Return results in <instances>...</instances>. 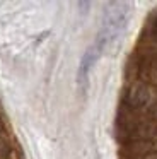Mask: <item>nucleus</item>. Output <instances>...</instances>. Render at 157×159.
Segmentation results:
<instances>
[{
    "label": "nucleus",
    "instance_id": "6",
    "mask_svg": "<svg viewBox=\"0 0 157 159\" xmlns=\"http://www.w3.org/2000/svg\"><path fill=\"white\" fill-rule=\"evenodd\" d=\"M3 128V123H2V118H0V130Z\"/></svg>",
    "mask_w": 157,
    "mask_h": 159
},
{
    "label": "nucleus",
    "instance_id": "1",
    "mask_svg": "<svg viewBox=\"0 0 157 159\" xmlns=\"http://www.w3.org/2000/svg\"><path fill=\"white\" fill-rule=\"evenodd\" d=\"M128 14H130V5L126 2H111V4H108L104 17H102V28L94 43L101 52H104L116 38H119L123 29L126 28Z\"/></svg>",
    "mask_w": 157,
    "mask_h": 159
},
{
    "label": "nucleus",
    "instance_id": "3",
    "mask_svg": "<svg viewBox=\"0 0 157 159\" xmlns=\"http://www.w3.org/2000/svg\"><path fill=\"white\" fill-rule=\"evenodd\" d=\"M126 101L132 108H142L145 104H149L150 101V91L145 84L138 82V84H133L130 87L128 94H126Z\"/></svg>",
    "mask_w": 157,
    "mask_h": 159
},
{
    "label": "nucleus",
    "instance_id": "5",
    "mask_svg": "<svg viewBox=\"0 0 157 159\" xmlns=\"http://www.w3.org/2000/svg\"><path fill=\"white\" fill-rule=\"evenodd\" d=\"M152 33H154V38L157 39V19H155V22H154V31Z\"/></svg>",
    "mask_w": 157,
    "mask_h": 159
},
{
    "label": "nucleus",
    "instance_id": "4",
    "mask_svg": "<svg viewBox=\"0 0 157 159\" xmlns=\"http://www.w3.org/2000/svg\"><path fill=\"white\" fill-rule=\"evenodd\" d=\"M150 115H152V116L157 120V103L152 104V108H150Z\"/></svg>",
    "mask_w": 157,
    "mask_h": 159
},
{
    "label": "nucleus",
    "instance_id": "2",
    "mask_svg": "<svg viewBox=\"0 0 157 159\" xmlns=\"http://www.w3.org/2000/svg\"><path fill=\"white\" fill-rule=\"evenodd\" d=\"M101 50L97 48L96 45L89 46L87 50H85L84 57H82L80 60V67H78V74H77V80L80 86H85L87 84V77H89V72H91L92 65L96 63V60L99 58V55H101Z\"/></svg>",
    "mask_w": 157,
    "mask_h": 159
}]
</instances>
